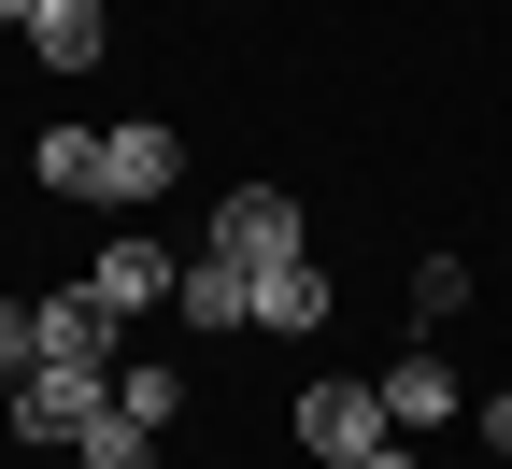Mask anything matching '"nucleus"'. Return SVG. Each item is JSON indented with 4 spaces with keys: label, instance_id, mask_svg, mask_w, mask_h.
Returning <instances> with one entry per match:
<instances>
[{
    "label": "nucleus",
    "instance_id": "12",
    "mask_svg": "<svg viewBox=\"0 0 512 469\" xmlns=\"http://www.w3.org/2000/svg\"><path fill=\"white\" fill-rule=\"evenodd\" d=\"M72 455H86V469H157V427H128V413H100V427H86Z\"/></svg>",
    "mask_w": 512,
    "mask_h": 469
},
{
    "label": "nucleus",
    "instance_id": "5",
    "mask_svg": "<svg viewBox=\"0 0 512 469\" xmlns=\"http://www.w3.org/2000/svg\"><path fill=\"white\" fill-rule=\"evenodd\" d=\"M171 313L200 327V342H214V327H256V271H242V256H214V242H200V256H185V285H171Z\"/></svg>",
    "mask_w": 512,
    "mask_h": 469
},
{
    "label": "nucleus",
    "instance_id": "14",
    "mask_svg": "<svg viewBox=\"0 0 512 469\" xmlns=\"http://www.w3.org/2000/svg\"><path fill=\"white\" fill-rule=\"evenodd\" d=\"M413 313H427V327L470 313V256H413Z\"/></svg>",
    "mask_w": 512,
    "mask_h": 469
},
{
    "label": "nucleus",
    "instance_id": "17",
    "mask_svg": "<svg viewBox=\"0 0 512 469\" xmlns=\"http://www.w3.org/2000/svg\"><path fill=\"white\" fill-rule=\"evenodd\" d=\"M0 15H15V29H29V15H43V0H0Z\"/></svg>",
    "mask_w": 512,
    "mask_h": 469
},
{
    "label": "nucleus",
    "instance_id": "16",
    "mask_svg": "<svg viewBox=\"0 0 512 469\" xmlns=\"http://www.w3.org/2000/svg\"><path fill=\"white\" fill-rule=\"evenodd\" d=\"M342 469H427V455H413V441H370V455H342Z\"/></svg>",
    "mask_w": 512,
    "mask_h": 469
},
{
    "label": "nucleus",
    "instance_id": "8",
    "mask_svg": "<svg viewBox=\"0 0 512 469\" xmlns=\"http://www.w3.org/2000/svg\"><path fill=\"white\" fill-rule=\"evenodd\" d=\"M100 43H114L100 0H43V15H29V57H43V72H100Z\"/></svg>",
    "mask_w": 512,
    "mask_h": 469
},
{
    "label": "nucleus",
    "instance_id": "9",
    "mask_svg": "<svg viewBox=\"0 0 512 469\" xmlns=\"http://www.w3.org/2000/svg\"><path fill=\"white\" fill-rule=\"evenodd\" d=\"M256 327H285V342H313V327H328V271H313V256H285V271H256Z\"/></svg>",
    "mask_w": 512,
    "mask_h": 469
},
{
    "label": "nucleus",
    "instance_id": "1",
    "mask_svg": "<svg viewBox=\"0 0 512 469\" xmlns=\"http://www.w3.org/2000/svg\"><path fill=\"white\" fill-rule=\"evenodd\" d=\"M100 413H114V370H86V356H43L29 384H0V427H15V441H57V455H72Z\"/></svg>",
    "mask_w": 512,
    "mask_h": 469
},
{
    "label": "nucleus",
    "instance_id": "11",
    "mask_svg": "<svg viewBox=\"0 0 512 469\" xmlns=\"http://www.w3.org/2000/svg\"><path fill=\"white\" fill-rule=\"evenodd\" d=\"M29 171H43L57 199H100V128H43V143H29Z\"/></svg>",
    "mask_w": 512,
    "mask_h": 469
},
{
    "label": "nucleus",
    "instance_id": "7",
    "mask_svg": "<svg viewBox=\"0 0 512 469\" xmlns=\"http://www.w3.org/2000/svg\"><path fill=\"white\" fill-rule=\"evenodd\" d=\"M86 285H100L114 313H157V299L185 285V256H171V242H100V256H86Z\"/></svg>",
    "mask_w": 512,
    "mask_h": 469
},
{
    "label": "nucleus",
    "instance_id": "2",
    "mask_svg": "<svg viewBox=\"0 0 512 469\" xmlns=\"http://www.w3.org/2000/svg\"><path fill=\"white\" fill-rule=\"evenodd\" d=\"M285 427H299L313 469H342V455H370V441H399V427H384V384H356V370H313Z\"/></svg>",
    "mask_w": 512,
    "mask_h": 469
},
{
    "label": "nucleus",
    "instance_id": "13",
    "mask_svg": "<svg viewBox=\"0 0 512 469\" xmlns=\"http://www.w3.org/2000/svg\"><path fill=\"white\" fill-rule=\"evenodd\" d=\"M43 370V299H0V384Z\"/></svg>",
    "mask_w": 512,
    "mask_h": 469
},
{
    "label": "nucleus",
    "instance_id": "10",
    "mask_svg": "<svg viewBox=\"0 0 512 469\" xmlns=\"http://www.w3.org/2000/svg\"><path fill=\"white\" fill-rule=\"evenodd\" d=\"M114 413H128V427H171V413H185V370H171V356H128V370H114Z\"/></svg>",
    "mask_w": 512,
    "mask_h": 469
},
{
    "label": "nucleus",
    "instance_id": "6",
    "mask_svg": "<svg viewBox=\"0 0 512 469\" xmlns=\"http://www.w3.org/2000/svg\"><path fill=\"white\" fill-rule=\"evenodd\" d=\"M384 384V427H399V441H441V427H456V370H441V356H399V370H370Z\"/></svg>",
    "mask_w": 512,
    "mask_h": 469
},
{
    "label": "nucleus",
    "instance_id": "4",
    "mask_svg": "<svg viewBox=\"0 0 512 469\" xmlns=\"http://www.w3.org/2000/svg\"><path fill=\"white\" fill-rule=\"evenodd\" d=\"M171 171H185V128H171V114H128V128H100V199H114V214L171 199Z\"/></svg>",
    "mask_w": 512,
    "mask_h": 469
},
{
    "label": "nucleus",
    "instance_id": "15",
    "mask_svg": "<svg viewBox=\"0 0 512 469\" xmlns=\"http://www.w3.org/2000/svg\"><path fill=\"white\" fill-rule=\"evenodd\" d=\"M470 427H484V455H512V384L484 398V413H470Z\"/></svg>",
    "mask_w": 512,
    "mask_h": 469
},
{
    "label": "nucleus",
    "instance_id": "3",
    "mask_svg": "<svg viewBox=\"0 0 512 469\" xmlns=\"http://www.w3.org/2000/svg\"><path fill=\"white\" fill-rule=\"evenodd\" d=\"M200 242H214V256H242V271H285V256H313V228H299V199H285V185H228Z\"/></svg>",
    "mask_w": 512,
    "mask_h": 469
},
{
    "label": "nucleus",
    "instance_id": "18",
    "mask_svg": "<svg viewBox=\"0 0 512 469\" xmlns=\"http://www.w3.org/2000/svg\"><path fill=\"white\" fill-rule=\"evenodd\" d=\"M498 469H512V455H498Z\"/></svg>",
    "mask_w": 512,
    "mask_h": 469
}]
</instances>
